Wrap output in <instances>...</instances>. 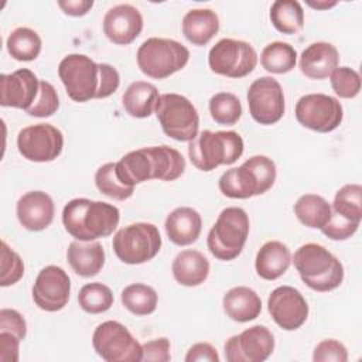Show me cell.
<instances>
[{
    "mask_svg": "<svg viewBox=\"0 0 362 362\" xmlns=\"http://www.w3.org/2000/svg\"><path fill=\"white\" fill-rule=\"evenodd\" d=\"M260 64L270 74H287L297 64V51L287 42L273 41L263 48Z\"/></svg>",
    "mask_w": 362,
    "mask_h": 362,
    "instance_id": "cell-34",
    "label": "cell"
},
{
    "mask_svg": "<svg viewBox=\"0 0 362 362\" xmlns=\"http://www.w3.org/2000/svg\"><path fill=\"white\" fill-rule=\"evenodd\" d=\"M120 221L117 206L103 201L74 198L62 209L65 230L76 240L92 242L113 233Z\"/></svg>",
    "mask_w": 362,
    "mask_h": 362,
    "instance_id": "cell-3",
    "label": "cell"
},
{
    "mask_svg": "<svg viewBox=\"0 0 362 362\" xmlns=\"http://www.w3.org/2000/svg\"><path fill=\"white\" fill-rule=\"evenodd\" d=\"M95 352L106 362H139L141 345L132 332L117 321L99 324L92 335Z\"/></svg>",
    "mask_w": 362,
    "mask_h": 362,
    "instance_id": "cell-11",
    "label": "cell"
},
{
    "mask_svg": "<svg viewBox=\"0 0 362 362\" xmlns=\"http://www.w3.org/2000/svg\"><path fill=\"white\" fill-rule=\"evenodd\" d=\"M211 117L223 126H233L242 116V103L230 92H218L209 99Z\"/></svg>",
    "mask_w": 362,
    "mask_h": 362,
    "instance_id": "cell-38",
    "label": "cell"
},
{
    "mask_svg": "<svg viewBox=\"0 0 362 362\" xmlns=\"http://www.w3.org/2000/svg\"><path fill=\"white\" fill-rule=\"evenodd\" d=\"M307 4L317 10H327L337 4V1H307Z\"/></svg>",
    "mask_w": 362,
    "mask_h": 362,
    "instance_id": "cell-49",
    "label": "cell"
},
{
    "mask_svg": "<svg viewBox=\"0 0 362 362\" xmlns=\"http://www.w3.org/2000/svg\"><path fill=\"white\" fill-rule=\"evenodd\" d=\"M58 109L59 98L54 85L47 81H40L38 96L27 113L34 117H48L52 116Z\"/></svg>",
    "mask_w": 362,
    "mask_h": 362,
    "instance_id": "cell-41",
    "label": "cell"
},
{
    "mask_svg": "<svg viewBox=\"0 0 362 362\" xmlns=\"http://www.w3.org/2000/svg\"><path fill=\"white\" fill-rule=\"evenodd\" d=\"M95 185L103 195H106L115 201L129 199L134 192V187L126 185L117 177L116 163H106L96 170Z\"/></svg>",
    "mask_w": 362,
    "mask_h": 362,
    "instance_id": "cell-35",
    "label": "cell"
},
{
    "mask_svg": "<svg viewBox=\"0 0 362 362\" xmlns=\"http://www.w3.org/2000/svg\"><path fill=\"white\" fill-rule=\"evenodd\" d=\"M331 88L337 96L352 99L361 90V75L349 66H337L329 75Z\"/></svg>",
    "mask_w": 362,
    "mask_h": 362,
    "instance_id": "cell-39",
    "label": "cell"
},
{
    "mask_svg": "<svg viewBox=\"0 0 362 362\" xmlns=\"http://www.w3.org/2000/svg\"><path fill=\"white\" fill-rule=\"evenodd\" d=\"M0 331H8L17 335L21 341L27 335V322L24 317L13 308L0 310Z\"/></svg>",
    "mask_w": 362,
    "mask_h": 362,
    "instance_id": "cell-45",
    "label": "cell"
},
{
    "mask_svg": "<svg viewBox=\"0 0 362 362\" xmlns=\"http://www.w3.org/2000/svg\"><path fill=\"white\" fill-rule=\"evenodd\" d=\"M163 132L177 141H191L199 129V116L192 102L180 93H163L156 110Z\"/></svg>",
    "mask_w": 362,
    "mask_h": 362,
    "instance_id": "cell-10",
    "label": "cell"
},
{
    "mask_svg": "<svg viewBox=\"0 0 362 362\" xmlns=\"http://www.w3.org/2000/svg\"><path fill=\"white\" fill-rule=\"evenodd\" d=\"M161 243V235L156 225L136 222L119 229L113 235L112 247L120 262L143 264L157 256Z\"/></svg>",
    "mask_w": 362,
    "mask_h": 362,
    "instance_id": "cell-9",
    "label": "cell"
},
{
    "mask_svg": "<svg viewBox=\"0 0 362 362\" xmlns=\"http://www.w3.org/2000/svg\"><path fill=\"white\" fill-rule=\"evenodd\" d=\"M58 76L66 95L74 102L105 99L113 95L120 85L117 69L109 64H96L83 54H68L58 65Z\"/></svg>",
    "mask_w": 362,
    "mask_h": 362,
    "instance_id": "cell-1",
    "label": "cell"
},
{
    "mask_svg": "<svg viewBox=\"0 0 362 362\" xmlns=\"http://www.w3.org/2000/svg\"><path fill=\"white\" fill-rule=\"evenodd\" d=\"M339 64V52L331 44L325 41H317L310 44L300 55V71L310 79H325Z\"/></svg>",
    "mask_w": 362,
    "mask_h": 362,
    "instance_id": "cell-22",
    "label": "cell"
},
{
    "mask_svg": "<svg viewBox=\"0 0 362 362\" xmlns=\"http://www.w3.org/2000/svg\"><path fill=\"white\" fill-rule=\"evenodd\" d=\"M69 293L71 279L62 267L55 264L40 270L31 290L35 305L48 313L62 310L69 301Z\"/></svg>",
    "mask_w": 362,
    "mask_h": 362,
    "instance_id": "cell-17",
    "label": "cell"
},
{
    "mask_svg": "<svg viewBox=\"0 0 362 362\" xmlns=\"http://www.w3.org/2000/svg\"><path fill=\"white\" fill-rule=\"evenodd\" d=\"M160 93L158 89L146 81L132 82L122 96L124 110L136 119H144L154 113Z\"/></svg>",
    "mask_w": 362,
    "mask_h": 362,
    "instance_id": "cell-29",
    "label": "cell"
},
{
    "mask_svg": "<svg viewBox=\"0 0 362 362\" xmlns=\"http://www.w3.org/2000/svg\"><path fill=\"white\" fill-rule=\"evenodd\" d=\"M314 362H346L348 351L345 345L337 339H322L314 348Z\"/></svg>",
    "mask_w": 362,
    "mask_h": 362,
    "instance_id": "cell-43",
    "label": "cell"
},
{
    "mask_svg": "<svg viewBox=\"0 0 362 362\" xmlns=\"http://www.w3.org/2000/svg\"><path fill=\"white\" fill-rule=\"evenodd\" d=\"M294 113L301 126L318 133L335 130L344 119L341 102L325 93H308L301 96L296 103Z\"/></svg>",
    "mask_w": 362,
    "mask_h": 362,
    "instance_id": "cell-13",
    "label": "cell"
},
{
    "mask_svg": "<svg viewBox=\"0 0 362 362\" xmlns=\"http://www.w3.org/2000/svg\"><path fill=\"white\" fill-rule=\"evenodd\" d=\"M185 171V158L170 146L141 147L124 154L116 163L117 177L130 187L148 180L174 181Z\"/></svg>",
    "mask_w": 362,
    "mask_h": 362,
    "instance_id": "cell-2",
    "label": "cell"
},
{
    "mask_svg": "<svg viewBox=\"0 0 362 362\" xmlns=\"http://www.w3.org/2000/svg\"><path fill=\"white\" fill-rule=\"evenodd\" d=\"M303 283L314 291L335 290L344 280L342 263L322 245H301L291 257Z\"/></svg>",
    "mask_w": 362,
    "mask_h": 362,
    "instance_id": "cell-5",
    "label": "cell"
},
{
    "mask_svg": "<svg viewBox=\"0 0 362 362\" xmlns=\"http://www.w3.org/2000/svg\"><path fill=\"white\" fill-rule=\"evenodd\" d=\"M143 30V16L137 7L123 3L110 7L103 17V33L116 45L133 42Z\"/></svg>",
    "mask_w": 362,
    "mask_h": 362,
    "instance_id": "cell-20",
    "label": "cell"
},
{
    "mask_svg": "<svg viewBox=\"0 0 362 362\" xmlns=\"http://www.w3.org/2000/svg\"><path fill=\"white\" fill-rule=\"evenodd\" d=\"M38 90L40 81L27 68L0 75V105L4 107L24 109L27 112L35 102Z\"/></svg>",
    "mask_w": 362,
    "mask_h": 362,
    "instance_id": "cell-19",
    "label": "cell"
},
{
    "mask_svg": "<svg viewBox=\"0 0 362 362\" xmlns=\"http://www.w3.org/2000/svg\"><path fill=\"white\" fill-rule=\"evenodd\" d=\"M222 305L225 314L236 322H249L257 318L262 311L259 294L246 286L228 290L222 298Z\"/></svg>",
    "mask_w": 362,
    "mask_h": 362,
    "instance_id": "cell-27",
    "label": "cell"
},
{
    "mask_svg": "<svg viewBox=\"0 0 362 362\" xmlns=\"http://www.w3.org/2000/svg\"><path fill=\"white\" fill-rule=\"evenodd\" d=\"M247 105L250 116L263 126L277 123L286 110L284 92L273 76L255 79L247 89Z\"/></svg>",
    "mask_w": 362,
    "mask_h": 362,
    "instance_id": "cell-15",
    "label": "cell"
},
{
    "mask_svg": "<svg viewBox=\"0 0 362 362\" xmlns=\"http://www.w3.org/2000/svg\"><path fill=\"white\" fill-rule=\"evenodd\" d=\"M120 300L127 311L141 317L156 311L158 296L151 286L143 283H133L122 290Z\"/></svg>",
    "mask_w": 362,
    "mask_h": 362,
    "instance_id": "cell-33",
    "label": "cell"
},
{
    "mask_svg": "<svg viewBox=\"0 0 362 362\" xmlns=\"http://www.w3.org/2000/svg\"><path fill=\"white\" fill-rule=\"evenodd\" d=\"M243 139L238 132L202 130L188 144V157L201 171H212L219 165H230L243 154Z\"/></svg>",
    "mask_w": 362,
    "mask_h": 362,
    "instance_id": "cell-6",
    "label": "cell"
},
{
    "mask_svg": "<svg viewBox=\"0 0 362 362\" xmlns=\"http://www.w3.org/2000/svg\"><path fill=\"white\" fill-rule=\"evenodd\" d=\"M269 16L273 27L281 34H297L304 27V10L297 0H276Z\"/></svg>",
    "mask_w": 362,
    "mask_h": 362,
    "instance_id": "cell-31",
    "label": "cell"
},
{
    "mask_svg": "<svg viewBox=\"0 0 362 362\" xmlns=\"http://www.w3.org/2000/svg\"><path fill=\"white\" fill-rule=\"evenodd\" d=\"M0 286L8 287L16 284L24 276V263L17 252H14L4 240H1V266Z\"/></svg>",
    "mask_w": 362,
    "mask_h": 362,
    "instance_id": "cell-40",
    "label": "cell"
},
{
    "mask_svg": "<svg viewBox=\"0 0 362 362\" xmlns=\"http://www.w3.org/2000/svg\"><path fill=\"white\" fill-rule=\"evenodd\" d=\"M170 341L165 337L147 341L141 345V361L144 362H168L171 359Z\"/></svg>",
    "mask_w": 362,
    "mask_h": 362,
    "instance_id": "cell-44",
    "label": "cell"
},
{
    "mask_svg": "<svg viewBox=\"0 0 362 362\" xmlns=\"http://www.w3.org/2000/svg\"><path fill=\"white\" fill-rule=\"evenodd\" d=\"M250 229L249 216L239 206H228L221 211L208 232L206 245L214 257L229 262L236 259L247 240Z\"/></svg>",
    "mask_w": 362,
    "mask_h": 362,
    "instance_id": "cell-7",
    "label": "cell"
},
{
    "mask_svg": "<svg viewBox=\"0 0 362 362\" xmlns=\"http://www.w3.org/2000/svg\"><path fill=\"white\" fill-rule=\"evenodd\" d=\"M291 264V253L280 240L266 242L257 252L255 269L260 279L273 281L281 277Z\"/></svg>",
    "mask_w": 362,
    "mask_h": 362,
    "instance_id": "cell-25",
    "label": "cell"
},
{
    "mask_svg": "<svg viewBox=\"0 0 362 362\" xmlns=\"http://www.w3.org/2000/svg\"><path fill=\"white\" fill-rule=\"evenodd\" d=\"M181 28L192 45L204 47L219 31V17L211 8H192L182 17Z\"/></svg>",
    "mask_w": 362,
    "mask_h": 362,
    "instance_id": "cell-28",
    "label": "cell"
},
{
    "mask_svg": "<svg viewBox=\"0 0 362 362\" xmlns=\"http://www.w3.org/2000/svg\"><path fill=\"white\" fill-rule=\"evenodd\" d=\"M331 212L328 201L317 194H304L294 204L297 219L311 229H321L328 222Z\"/></svg>",
    "mask_w": 362,
    "mask_h": 362,
    "instance_id": "cell-30",
    "label": "cell"
},
{
    "mask_svg": "<svg viewBox=\"0 0 362 362\" xmlns=\"http://www.w3.org/2000/svg\"><path fill=\"white\" fill-rule=\"evenodd\" d=\"M228 362H263L274 351V335L264 325H253L225 342Z\"/></svg>",
    "mask_w": 362,
    "mask_h": 362,
    "instance_id": "cell-16",
    "label": "cell"
},
{
    "mask_svg": "<svg viewBox=\"0 0 362 362\" xmlns=\"http://www.w3.org/2000/svg\"><path fill=\"white\" fill-rule=\"evenodd\" d=\"M208 65L218 75L239 79L256 68L257 52L246 41L222 38L209 49Z\"/></svg>",
    "mask_w": 362,
    "mask_h": 362,
    "instance_id": "cell-12",
    "label": "cell"
},
{
    "mask_svg": "<svg viewBox=\"0 0 362 362\" xmlns=\"http://www.w3.org/2000/svg\"><path fill=\"white\" fill-rule=\"evenodd\" d=\"M209 262L198 250H181L173 260L171 270L175 281L185 287H197L209 276Z\"/></svg>",
    "mask_w": 362,
    "mask_h": 362,
    "instance_id": "cell-26",
    "label": "cell"
},
{
    "mask_svg": "<svg viewBox=\"0 0 362 362\" xmlns=\"http://www.w3.org/2000/svg\"><path fill=\"white\" fill-rule=\"evenodd\" d=\"M184 359L185 362H219L221 358L209 342H197L188 349Z\"/></svg>",
    "mask_w": 362,
    "mask_h": 362,
    "instance_id": "cell-47",
    "label": "cell"
},
{
    "mask_svg": "<svg viewBox=\"0 0 362 362\" xmlns=\"http://www.w3.org/2000/svg\"><path fill=\"white\" fill-rule=\"evenodd\" d=\"M105 249L96 242L74 240L66 249V260L71 269L81 277H93L105 266Z\"/></svg>",
    "mask_w": 362,
    "mask_h": 362,
    "instance_id": "cell-24",
    "label": "cell"
},
{
    "mask_svg": "<svg viewBox=\"0 0 362 362\" xmlns=\"http://www.w3.org/2000/svg\"><path fill=\"white\" fill-rule=\"evenodd\" d=\"M20 225L27 230L40 232L51 225L55 215L52 198L44 191H28L21 195L16 205Z\"/></svg>",
    "mask_w": 362,
    "mask_h": 362,
    "instance_id": "cell-21",
    "label": "cell"
},
{
    "mask_svg": "<svg viewBox=\"0 0 362 362\" xmlns=\"http://www.w3.org/2000/svg\"><path fill=\"white\" fill-rule=\"evenodd\" d=\"M17 148L28 161H54L62 153L64 134L49 123L31 124L18 132Z\"/></svg>",
    "mask_w": 362,
    "mask_h": 362,
    "instance_id": "cell-14",
    "label": "cell"
},
{
    "mask_svg": "<svg viewBox=\"0 0 362 362\" xmlns=\"http://www.w3.org/2000/svg\"><path fill=\"white\" fill-rule=\"evenodd\" d=\"M359 228V223L352 222L335 212H331L328 222L321 228V232L331 240H345L351 238Z\"/></svg>",
    "mask_w": 362,
    "mask_h": 362,
    "instance_id": "cell-42",
    "label": "cell"
},
{
    "mask_svg": "<svg viewBox=\"0 0 362 362\" xmlns=\"http://www.w3.org/2000/svg\"><path fill=\"white\" fill-rule=\"evenodd\" d=\"M332 212L361 223L362 219V187L359 184H346L341 187L331 205Z\"/></svg>",
    "mask_w": 362,
    "mask_h": 362,
    "instance_id": "cell-36",
    "label": "cell"
},
{
    "mask_svg": "<svg viewBox=\"0 0 362 362\" xmlns=\"http://www.w3.org/2000/svg\"><path fill=\"white\" fill-rule=\"evenodd\" d=\"M112 290L99 281L82 286L78 293V304L88 314H102L113 305Z\"/></svg>",
    "mask_w": 362,
    "mask_h": 362,
    "instance_id": "cell-37",
    "label": "cell"
},
{
    "mask_svg": "<svg viewBox=\"0 0 362 362\" xmlns=\"http://www.w3.org/2000/svg\"><path fill=\"white\" fill-rule=\"evenodd\" d=\"M267 310L273 321L284 331L298 329L308 318L307 300L291 286L276 287L267 298Z\"/></svg>",
    "mask_w": 362,
    "mask_h": 362,
    "instance_id": "cell-18",
    "label": "cell"
},
{
    "mask_svg": "<svg viewBox=\"0 0 362 362\" xmlns=\"http://www.w3.org/2000/svg\"><path fill=\"white\" fill-rule=\"evenodd\" d=\"M136 59L144 75L153 79H165L188 64L189 51L175 40L151 37L141 42Z\"/></svg>",
    "mask_w": 362,
    "mask_h": 362,
    "instance_id": "cell-8",
    "label": "cell"
},
{
    "mask_svg": "<svg viewBox=\"0 0 362 362\" xmlns=\"http://www.w3.org/2000/svg\"><path fill=\"white\" fill-rule=\"evenodd\" d=\"M168 239L177 246H188L197 242L202 230V218L191 206H178L173 209L164 222Z\"/></svg>",
    "mask_w": 362,
    "mask_h": 362,
    "instance_id": "cell-23",
    "label": "cell"
},
{
    "mask_svg": "<svg viewBox=\"0 0 362 362\" xmlns=\"http://www.w3.org/2000/svg\"><path fill=\"white\" fill-rule=\"evenodd\" d=\"M7 52L17 61H34L42 47L41 37L37 31L28 27H18L10 33L6 41Z\"/></svg>",
    "mask_w": 362,
    "mask_h": 362,
    "instance_id": "cell-32",
    "label": "cell"
},
{
    "mask_svg": "<svg viewBox=\"0 0 362 362\" xmlns=\"http://www.w3.org/2000/svg\"><path fill=\"white\" fill-rule=\"evenodd\" d=\"M21 339L8 331H0V362H17Z\"/></svg>",
    "mask_w": 362,
    "mask_h": 362,
    "instance_id": "cell-46",
    "label": "cell"
},
{
    "mask_svg": "<svg viewBox=\"0 0 362 362\" xmlns=\"http://www.w3.org/2000/svg\"><path fill=\"white\" fill-rule=\"evenodd\" d=\"M277 177L274 161L267 156H253L240 167L226 170L218 181L219 191L233 199H246L267 192Z\"/></svg>",
    "mask_w": 362,
    "mask_h": 362,
    "instance_id": "cell-4",
    "label": "cell"
},
{
    "mask_svg": "<svg viewBox=\"0 0 362 362\" xmlns=\"http://www.w3.org/2000/svg\"><path fill=\"white\" fill-rule=\"evenodd\" d=\"M58 7L71 17H82L85 16L92 7V0H59Z\"/></svg>",
    "mask_w": 362,
    "mask_h": 362,
    "instance_id": "cell-48",
    "label": "cell"
}]
</instances>
